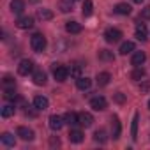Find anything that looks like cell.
Segmentation results:
<instances>
[{
	"mask_svg": "<svg viewBox=\"0 0 150 150\" xmlns=\"http://www.w3.org/2000/svg\"><path fill=\"white\" fill-rule=\"evenodd\" d=\"M30 46H32V50L37 51V53L44 51V50H46V37H44L42 34H34V35L30 37Z\"/></svg>",
	"mask_w": 150,
	"mask_h": 150,
	"instance_id": "cell-1",
	"label": "cell"
},
{
	"mask_svg": "<svg viewBox=\"0 0 150 150\" xmlns=\"http://www.w3.org/2000/svg\"><path fill=\"white\" fill-rule=\"evenodd\" d=\"M67 76H69V69L65 67V65H62V64H53V78L57 80V81H65L67 80Z\"/></svg>",
	"mask_w": 150,
	"mask_h": 150,
	"instance_id": "cell-2",
	"label": "cell"
},
{
	"mask_svg": "<svg viewBox=\"0 0 150 150\" xmlns=\"http://www.w3.org/2000/svg\"><path fill=\"white\" fill-rule=\"evenodd\" d=\"M32 71H34V62H32V60L25 58V60L20 62V65H18V72L21 74V76H28Z\"/></svg>",
	"mask_w": 150,
	"mask_h": 150,
	"instance_id": "cell-3",
	"label": "cell"
},
{
	"mask_svg": "<svg viewBox=\"0 0 150 150\" xmlns=\"http://www.w3.org/2000/svg\"><path fill=\"white\" fill-rule=\"evenodd\" d=\"M104 39H106V42H118L122 39V32L118 28H108L104 32Z\"/></svg>",
	"mask_w": 150,
	"mask_h": 150,
	"instance_id": "cell-4",
	"label": "cell"
},
{
	"mask_svg": "<svg viewBox=\"0 0 150 150\" xmlns=\"http://www.w3.org/2000/svg\"><path fill=\"white\" fill-rule=\"evenodd\" d=\"M106 99L103 97V96H96V97H92L90 99V108L92 110H96V111H103V110H106Z\"/></svg>",
	"mask_w": 150,
	"mask_h": 150,
	"instance_id": "cell-5",
	"label": "cell"
},
{
	"mask_svg": "<svg viewBox=\"0 0 150 150\" xmlns=\"http://www.w3.org/2000/svg\"><path fill=\"white\" fill-rule=\"evenodd\" d=\"M16 27L21 28V30H28V28L34 27V18L32 16H21V18H18Z\"/></svg>",
	"mask_w": 150,
	"mask_h": 150,
	"instance_id": "cell-6",
	"label": "cell"
},
{
	"mask_svg": "<svg viewBox=\"0 0 150 150\" xmlns=\"http://www.w3.org/2000/svg\"><path fill=\"white\" fill-rule=\"evenodd\" d=\"M16 132H18V136H20L23 141H32V139H34V131L28 129V127H23V125H21V127H18Z\"/></svg>",
	"mask_w": 150,
	"mask_h": 150,
	"instance_id": "cell-7",
	"label": "cell"
},
{
	"mask_svg": "<svg viewBox=\"0 0 150 150\" xmlns=\"http://www.w3.org/2000/svg\"><path fill=\"white\" fill-rule=\"evenodd\" d=\"M78 122H80V125H83V127H90L92 124H94V117L90 115V113H78Z\"/></svg>",
	"mask_w": 150,
	"mask_h": 150,
	"instance_id": "cell-8",
	"label": "cell"
},
{
	"mask_svg": "<svg viewBox=\"0 0 150 150\" xmlns=\"http://www.w3.org/2000/svg\"><path fill=\"white\" fill-rule=\"evenodd\" d=\"M64 124H65V122H64V117H58V115H51V117H50V127H51L53 131H60Z\"/></svg>",
	"mask_w": 150,
	"mask_h": 150,
	"instance_id": "cell-9",
	"label": "cell"
},
{
	"mask_svg": "<svg viewBox=\"0 0 150 150\" xmlns=\"http://www.w3.org/2000/svg\"><path fill=\"white\" fill-rule=\"evenodd\" d=\"M145 60H146V55H145L143 51H134V53H132V58H131V64H132L134 67H139V65H143Z\"/></svg>",
	"mask_w": 150,
	"mask_h": 150,
	"instance_id": "cell-10",
	"label": "cell"
},
{
	"mask_svg": "<svg viewBox=\"0 0 150 150\" xmlns=\"http://www.w3.org/2000/svg\"><path fill=\"white\" fill-rule=\"evenodd\" d=\"M48 106H50V101H48L44 96H37V97L34 99V108H35V110L42 111V110H46Z\"/></svg>",
	"mask_w": 150,
	"mask_h": 150,
	"instance_id": "cell-11",
	"label": "cell"
},
{
	"mask_svg": "<svg viewBox=\"0 0 150 150\" xmlns=\"http://www.w3.org/2000/svg\"><path fill=\"white\" fill-rule=\"evenodd\" d=\"M76 87L80 90H88L92 87V80L90 78H85V76H80V78H76Z\"/></svg>",
	"mask_w": 150,
	"mask_h": 150,
	"instance_id": "cell-12",
	"label": "cell"
},
{
	"mask_svg": "<svg viewBox=\"0 0 150 150\" xmlns=\"http://www.w3.org/2000/svg\"><path fill=\"white\" fill-rule=\"evenodd\" d=\"M65 30H67L69 34H80V32L83 30V27H81L78 21H67V23H65Z\"/></svg>",
	"mask_w": 150,
	"mask_h": 150,
	"instance_id": "cell-13",
	"label": "cell"
},
{
	"mask_svg": "<svg viewBox=\"0 0 150 150\" xmlns=\"http://www.w3.org/2000/svg\"><path fill=\"white\" fill-rule=\"evenodd\" d=\"M32 80H34V83L35 85H46V81H48V78H46V72H42V71H35L34 72V76H32Z\"/></svg>",
	"mask_w": 150,
	"mask_h": 150,
	"instance_id": "cell-14",
	"label": "cell"
},
{
	"mask_svg": "<svg viewBox=\"0 0 150 150\" xmlns=\"http://www.w3.org/2000/svg\"><path fill=\"white\" fill-rule=\"evenodd\" d=\"M117 14H122V16H127V14H131V6L129 4H125V2H120V4H117L115 6V9H113Z\"/></svg>",
	"mask_w": 150,
	"mask_h": 150,
	"instance_id": "cell-15",
	"label": "cell"
},
{
	"mask_svg": "<svg viewBox=\"0 0 150 150\" xmlns=\"http://www.w3.org/2000/svg\"><path fill=\"white\" fill-rule=\"evenodd\" d=\"M69 141H71V143H81V141H83V132L78 131V129H71V132H69Z\"/></svg>",
	"mask_w": 150,
	"mask_h": 150,
	"instance_id": "cell-16",
	"label": "cell"
},
{
	"mask_svg": "<svg viewBox=\"0 0 150 150\" xmlns=\"http://www.w3.org/2000/svg\"><path fill=\"white\" fill-rule=\"evenodd\" d=\"M11 11L14 14H21L25 11V2H23V0H13V2H11Z\"/></svg>",
	"mask_w": 150,
	"mask_h": 150,
	"instance_id": "cell-17",
	"label": "cell"
},
{
	"mask_svg": "<svg viewBox=\"0 0 150 150\" xmlns=\"http://www.w3.org/2000/svg\"><path fill=\"white\" fill-rule=\"evenodd\" d=\"M64 122H65L67 125H76V124H80V122H78V115L74 113V111H67V113L64 115Z\"/></svg>",
	"mask_w": 150,
	"mask_h": 150,
	"instance_id": "cell-18",
	"label": "cell"
},
{
	"mask_svg": "<svg viewBox=\"0 0 150 150\" xmlns=\"http://www.w3.org/2000/svg\"><path fill=\"white\" fill-rule=\"evenodd\" d=\"M110 80H111V76H110V72H106V71L97 74V85L99 87H106L110 83Z\"/></svg>",
	"mask_w": 150,
	"mask_h": 150,
	"instance_id": "cell-19",
	"label": "cell"
},
{
	"mask_svg": "<svg viewBox=\"0 0 150 150\" xmlns=\"http://www.w3.org/2000/svg\"><path fill=\"white\" fill-rule=\"evenodd\" d=\"M141 78H145V69L139 65V67H134V71L131 72V80H134V81H139Z\"/></svg>",
	"mask_w": 150,
	"mask_h": 150,
	"instance_id": "cell-20",
	"label": "cell"
},
{
	"mask_svg": "<svg viewBox=\"0 0 150 150\" xmlns=\"http://www.w3.org/2000/svg\"><path fill=\"white\" fill-rule=\"evenodd\" d=\"M0 139H2V143H4L6 146H14V143H16V139H14V136H13L11 132H4Z\"/></svg>",
	"mask_w": 150,
	"mask_h": 150,
	"instance_id": "cell-21",
	"label": "cell"
},
{
	"mask_svg": "<svg viewBox=\"0 0 150 150\" xmlns=\"http://www.w3.org/2000/svg\"><path fill=\"white\" fill-rule=\"evenodd\" d=\"M136 37L139 41H146V27L145 25H141V23L136 25Z\"/></svg>",
	"mask_w": 150,
	"mask_h": 150,
	"instance_id": "cell-22",
	"label": "cell"
},
{
	"mask_svg": "<svg viewBox=\"0 0 150 150\" xmlns=\"http://www.w3.org/2000/svg\"><path fill=\"white\" fill-rule=\"evenodd\" d=\"M111 125H113V139L120 136V120L118 117H111Z\"/></svg>",
	"mask_w": 150,
	"mask_h": 150,
	"instance_id": "cell-23",
	"label": "cell"
},
{
	"mask_svg": "<svg viewBox=\"0 0 150 150\" xmlns=\"http://www.w3.org/2000/svg\"><path fill=\"white\" fill-rule=\"evenodd\" d=\"M120 55H127V53H131V51H134V42H131V41H127V42H124L122 46H120Z\"/></svg>",
	"mask_w": 150,
	"mask_h": 150,
	"instance_id": "cell-24",
	"label": "cell"
},
{
	"mask_svg": "<svg viewBox=\"0 0 150 150\" xmlns=\"http://www.w3.org/2000/svg\"><path fill=\"white\" fill-rule=\"evenodd\" d=\"M37 18L39 20H51L53 18V13L50 9H37Z\"/></svg>",
	"mask_w": 150,
	"mask_h": 150,
	"instance_id": "cell-25",
	"label": "cell"
},
{
	"mask_svg": "<svg viewBox=\"0 0 150 150\" xmlns=\"http://www.w3.org/2000/svg\"><path fill=\"white\" fill-rule=\"evenodd\" d=\"M14 111H16V108H14L13 104H7V106L2 108V117H4V118H9V117L14 115Z\"/></svg>",
	"mask_w": 150,
	"mask_h": 150,
	"instance_id": "cell-26",
	"label": "cell"
},
{
	"mask_svg": "<svg viewBox=\"0 0 150 150\" xmlns=\"http://www.w3.org/2000/svg\"><path fill=\"white\" fill-rule=\"evenodd\" d=\"M94 139L97 141V143H106V131L104 129H99V131H96V134H94Z\"/></svg>",
	"mask_w": 150,
	"mask_h": 150,
	"instance_id": "cell-27",
	"label": "cell"
},
{
	"mask_svg": "<svg viewBox=\"0 0 150 150\" xmlns=\"http://www.w3.org/2000/svg\"><path fill=\"white\" fill-rule=\"evenodd\" d=\"M92 9H94V4H92V0H85V4H83V16H90L92 14Z\"/></svg>",
	"mask_w": 150,
	"mask_h": 150,
	"instance_id": "cell-28",
	"label": "cell"
},
{
	"mask_svg": "<svg viewBox=\"0 0 150 150\" xmlns=\"http://www.w3.org/2000/svg\"><path fill=\"white\" fill-rule=\"evenodd\" d=\"M138 120H139V115H138V113H134V120H132V131H131V134H132V139H136V138H138Z\"/></svg>",
	"mask_w": 150,
	"mask_h": 150,
	"instance_id": "cell-29",
	"label": "cell"
},
{
	"mask_svg": "<svg viewBox=\"0 0 150 150\" xmlns=\"http://www.w3.org/2000/svg\"><path fill=\"white\" fill-rule=\"evenodd\" d=\"M4 97H6L7 101H16V99H18V96H16L14 88H6V92H4Z\"/></svg>",
	"mask_w": 150,
	"mask_h": 150,
	"instance_id": "cell-30",
	"label": "cell"
},
{
	"mask_svg": "<svg viewBox=\"0 0 150 150\" xmlns=\"http://www.w3.org/2000/svg\"><path fill=\"white\" fill-rule=\"evenodd\" d=\"M99 58H101V60H113L115 57H113L111 51H108V50H101V51H99Z\"/></svg>",
	"mask_w": 150,
	"mask_h": 150,
	"instance_id": "cell-31",
	"label": "cell"
},
{
	"mask_svg": "<svg viewBox=\"0 0 150 150\" xmlns=\"http://www.w3.org/2000/svg\"><path fill=\"white\" fill-rule=\"evenodd\" d=\"M80 71H81V67H80V65H72V67L69 69L71 76H74V78H80V76H81V74H80Z\"/></svg>",
	"mask_w": 150,
	"mask_h": 150,
	"instance_id": "cell-32",
	"label": "cell"
},
{
	"mask_svg": "<svg viewBox=\"0 0 150 150\" xmlns=\"http://www.w3.org/2000/svg\"><path fill=\"white\" fill-rule=\"evenodd\" d=\"M60 9H62V13H69V11H72V6L67 2H60Z\"/></svg>",
	"mask_w": 150,
	"mask_h": 150,
	"instance_id": "cell-33",
	"label": "cell"
},
{
	"mask_svg": "<svg viewBox=\"0 0 150 150\" xmlns=\"http://www.w3.org/2000/svg\"><path fill=\"white\" fill-rule=\"evenodd\" d=\"M4 87H6V88L14 87V80H13L11 76H6V78H4Z\"/></svg>",
	"mask_w": 150,
	"mask_h": 150,
	"instance_id": "cell-34",
	"label": "cell"
},
{
	"mask_svg": "<svg viewBox=\"0 0 150 150\" xmlns=\"http://www.w3.org/2000/svg\"><path fill=\"white\" fill-rule=\"evenodd\" d=\"M141 18L143 20H150V6H146L145 9H141Z\"/></svg>",
	"mask_w": 150,
	"mask_h": 150,
	"instance_id": "cell-35",
	"label": "cell"
},
{
	"mask_svg": "<svg viewBox=\"0 0 150 150\" xmlns=\"http://www.w3.org/2000/svg\"><path fill=\"white\" fill-rule=\"evenodd\" d=\"M115 101H117V103H124V101H125V96H124V94H120V92H118V94H117V96H115Z\"/></svg>",
	"mask_w": 150,
	"mask_h": 150,
	"instance_id": "cell-36",
	"label": "cell"
},
{
	"mask_svg": "<svg viewBox=\"0 0 150 150\" xmlns=\"http://www.w3.org/2000/svg\"><path fill=\"white\" fill-rule=\"evenodd\" d=\"M132 2H134V4H141V2H143V0H132Z\"/></svg>",
	"mask_w": 150,
	"mask_h": 150,
	"instance_id": "cell-37",
	"label": "cell"
},
{
	"mask_svg": "<svg viewBox=\"0 0 150 150\" xmlns=\"http://www.w3.org/2000/svg\"><path fill=\"white\" fill-rule=\"evenodd\" d=\"M148 108H150V101H148Z\"/></svg>",
	"mask_w": 150,
	"mask_h": 150,
	"instance_id": "cell-38",
	"label": "cell"
}]
</instances>
